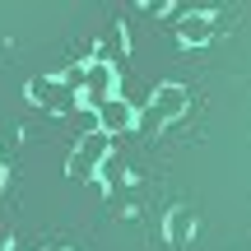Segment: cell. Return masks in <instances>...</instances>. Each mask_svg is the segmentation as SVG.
<instances>
[{
	"mask_svg": "<svg viewBox=\"0 0 251 251\" xmlns=\"http://www.w3.org/2000/svg\"><path fill=\"white\" fill-rule=\"evenodd\" d=\"M186 112V89L181 84H158L149 98V107L140 112V130H153V126H168Z\"/></svg>",
	"mask_w": 251,
	"mask_h": 251,
	"instance_id": "2",
	"label": "cell"
},
{
	"mask_svg": "<svg viewBox=\"0 0 251 251\" xmlns=\"http://www.w3.org/2000/svg\"><path fill=\"white\" fill-rule=\"evenodd\" d=\"M209 37H214V9H191V14H181V24H177V42L181 47H205Z\"/></svg>",
	"mask_w": 251,
	"mask_h": 251,
	"instance_id": "5",
	"label": "cell"
},
{
	"mask_svg": "<svg viewBox=\"0 0 251 251\" xmlns=\"http://www.w3.org/2000/svg\"><path fill=\"white\" fill-rule=\"evenodd\" d=\"M93 112H98V130L102 135H126V130L140 126V112H135L130 102H121V98H107L102 107H93Z\"/></svg>",
	"mask_w": 251,
	"mask_h": 251,
	"instance_id": "4",
	"label": "cell"
},
{
	"mask_svg": "<svg viewBox=\"0 0 251 251\" xmlns=\"http://www.w3.org/2000/svg\"><path fill=\"white\" fill-rule=\"evenodd\" d=\"M61 251H65V247H61Z\"/></svg>",
	"mask_w": 251,
	"mask_h": 251,
	"instance_id": "7",
	"label": "cell"
},
{
	"mask_svg": "<svg viewBox=\"0 0 251 251\" xmlns=\"http://www.w3.org/2000/svg\"><path fill=\"white\" fill-rule=\"evenodd\" d=\"M107 153H112V135H102V130L84 135V140L75 144V153L65 158V177L70 181H93L98 168L107 163Z\"/></svg>",
	"mask_w": 251,
	"mask_h": 251,
	"instance_id": "1",
	"label": "cell"
},
{
	"mask_svg": "<svg viewBox=\"0 0 251 251\" xmlns=\"http://www.w3.org/2000/svg\"><path fill=\"white\" fill-rule=\"evenodd\" d=\"M191 233H196V214L177 205V209L168 214V224H163V237H168V247H186Z\"/></svg>",
	"mask_w": 251,
	"mask_h": 251,
	"instance_id": "6",
	"label": "cell"
},
{
	"mask_svg": "<svg viewBox=\"0 0 251 251\" xmlns=\"http://www.w3.org/2000/svg\"><path fill=\"white\" fill-rule=\"evenodd\" d=\"M28 98H33L37 107H51V112H70V107H79V93H75L70 84L61 79V75H37V79L28 84Z\"/></svg>",
	"mask_w": 251,
	"mask_h": 251,
	"instance_id": "3",
	"label": "cell"
}]
</instances>
